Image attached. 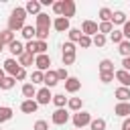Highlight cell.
Listing matches in <instances>:
<instances>
[{
	"label": "cell",
	"mask_w": 130,
	"mask_h": 130,
	"mask_svg": "<svg viewBox=\"0 0 130 130\" xmlns=\"http://www.w3.org/2000/svg\"><path fill=\"white\" fill-rule=\"evenodd\" d=\"M24 20H26V10H24V6H16L12 12H10V16H8V30H12V32H16V30H22L26 24H24Z\"/></svg>",
	"instance_id": "6da1fadb"
},
{
	"label": "cell",
	"mask_w": 130,
	"mask_h": 130,
	"mask_svg": "<svg viewBox=\"0 0 130 130\" xmlns=\"http://www.w3.org/2000/svg\"><path fill=\"white\" fill-rule=\"evenodd\" d=\"M71 120H73V126H75L77 130H81L83 126H89L93 118H91V114H89V112H85V110H81V112H75Z\"/></svg>",
	"instance_id": "7a4b0ae2"
},
{
	"label": "cell",
	"mask_w": 130,
	"mask_h": 130,
	"mask_svg": "<svg viewBox=\"0 0 130 130\" xmlns=\"http://www.w3.org/2000/svg\"><path fill=\"white\" fill-rule=\"evenodd\" d=\"M51 122H53L55 126H63V124H67V122H69V112H67L65 108H57V110L51 114Z\"/></svg>",
	"instance_id": "3957f363"
},
{
	"label": "cell",
	"mask_w": 130,
	"mask_h": 130,
	"mask_svg": "<svg viewBox=\"0 0 130 130\" xmlns=\"http://www.w3.org/2000/svg\"><path fill=\"white\" fill-rule=\"evenodd\" d=\"M81 32H83L85 37H95V35L100 32V24L93 22V20H83V22H81Z\"/></svg>",
	"instance_id": "277c9868"
},
{
	"label": "cell",
	"mask_w": 130,
	"mask_h": 130,
	"mask_svg": "<svg viewBox=\"0 0 130 130\" xmlns=\"http://www.w3.org/2000/svg\"><path fill=\"white\" fill-rule=\"evenodd\" d=\"M35 65H37V69L39 71H49L51 69V57H49V53H45V55H37L35 57Z\"/></svg>",
	"instance_id": "5b68a950"
},
{
	"label": "cell",
	"mask_w": 130,
	"mask_h": 130,
	"mask_svg": "<svg viewBox=\"0 0 130 130\" xmlns=\"http://www.w3.org/2000/svg\"><path fill=\"white\" fill-rule=\"evenodd\" d=\"M2 69H4L10 77H16V73H18L22 67L18 65V61H16L14 57H10V59H6V61H4V67H2Z\"/></svg>",
	"instance_id": "8992f818"
},
{
	"label": "cell",
	"mask_w": 130,
	"mask_h": 130,
	"mask_svg": "<svg viewBox=\"0 0 130 130\" xmlns=\"http://www.w3.org/2000/svg\"><path fill=\"white\" fill-rule=\"evenodd\" d=\"M37 104L39 106H47L49 102H53V93H51V89L49 87H41L39 91H37Z\"/></svg>",
	"instance_id": "52a82bcc"
},
{
	"label": "cell",
	"mask_w": 130,
	"mask_h": 130,
	"mask_svg": "<svg viewBox=\"0 0 130 130\" xmlns=\"http://www.w3.org/2000/svg\"><path fill=\"white\" fill-rule=\"evenodd\" d=\"M75 10H77V6H75V2L73 0H63V12H61V16L63 18H71V16H75Z\"/></svg>",
	"instance_id": "ba28073f"
},
{
	"label": "cell",
	"mask_w": 130,
	"mask_h": 130,
	"mask_svg": "<svg viewBox=\"0 0 130 130\" xmlns=\"http://www.w3.org/2000/svg\"><path fill=\"white\" fill-rule=\"evenodd\" d=\"M37 110H39L37 100H22V104H20V112L22 114H35Z\"/></svg>",
	"instance_id": "9c48e42d"
},
{
	"label": "cell",
	"mask_w": 130,
	"mask_h": 130,
	"mask_svg": "<svg viewBox=\"0 0 130 130\" xmlns=\"http://www.w3.org/2000/svg\"><path fill=\"white\" fill-rule=\"evenodd\" d=\"M114 114L120 118H128L130 116V102H118L114 108Z\"/></svg>",
	"instance_id": "30bf717a"
},
{
	"label": "cell",
	"mask_w": 130,
	"mask_h": 130,
	"mask_svg": "<svg viewBox=\"0 0 130 130\" xmlns=\"http://www.w3.org/2000/svg\"><path fill=\"white\" fill-rule=\"evenodd\" d=\"M35 20H37V28H51L53 26V20H51V16L47 12H41Z\"/></svg>",
	"instance_id": "8fae6325"
},
{
	"label": "cell",
	"mask_w": 130,
	"mask_h": 130,
	"mask_svg": "<svg viewBox=\"0 0 130 130\" xmlns=\"http://www.w3.org/2000/svg\"><path fill=\"white\" fill-rule=\"evenodd\" d=\"M45 87H55L57 83H59V77H57V71H53V69H49V71H45Z\"/></svg>",
	"instance_id": "7c38bea8"
},
{
	"label": "cell",
	"mask_w": 130,
	"mask_h": 130,
	"mask_svg": "<svg viewBox=\"0 0 130 130\" xmlns=\"http://www.w3.org/2000/svg\"><path fill=\"white\" fill-rule=\"evenodd\" d=\"M81 89V81L77 79V77H69L67 81H65V91L67 93H77Z\"/></svg>",
	"instance_id": "4fadbf2b"
},
{
	"label": "cell",
	"mask_w": 130,
	"mask_h": 130,
	"mask_svg": "<svg viewBox=\"0 0 130 130\" xmlns=\"http://www.w3.org/2000/svg\"><path fill=\"white\" fill-rule=\"evenodd\" d=\"M53 28H55V30H59V32H65V30L69 32V28H71V26H69V20H67V18L57 16V18L53 20Z\"/></svg>",
	"instance_id": "5bb4252c"
},
{
	"label": "cell",
	"mask_w": 130,
	"mask_h": 130,
	"mask_svg": "<svg viewBox=\"0 0 130 130\" xmlns=\"http://www.w3.org/2000/svg\"><path fill=\"white\" fill-rule=\"evenodd\" d=\"M114 75H116V81H120V85H122V87H130V71L118 69Z\"/></svg>",
	"instance_id": "9a60e30c"
},
{
	"label": "cell",
	"mask_w": 130,
	"mask_h": 130,
	"mask_svg": "<svg viewBox=\"0 0 130 130\" xmlns=\"http://www.w3.org/2000/svg\"><path fill=\"white\" fill-rule=\"evenodd\" d=\"M24 10H26V14L39 16V14H41V2H39V0H28V2L24 4Z\"/></svg>",
	"instance_id": "2e32d148"
},
{
	"label": "cell",
	"mask_w": 130,
	"mask_h": 130,
	"mask_svg": "<svg viewBox=\"0 0 130 130\" xmlns=\"http://www.w3.org/2000/svg\"><path fill=\"white\" fill-rule=\"evenodd\" d=\"M20 35H22V39L28 43V41H35L37 39V26H30V24H26L22 30H20Z\"/></svg>",
	"instance_id": "e0dca14e"
},
{
	"label": "cell",
	"mask_w": 130,
	"mask_h": 130,
	"mask_svg": "<svg viewBox=\"0 0 130 130\" xmlns=\"http://www.w3.org/2000/svg\"><path fill=\"white\" fill-rule=\"evenodd\" d=\"M8 51H10V53H12L14 57H20V55H22V53H24L26 49H24V45H22L20 41H16V39H14V41H12L10 45H8Z\"/></svg>",
	"instance_id": "ac0fdd59"
},
{
	"label": "cell",
	"mask_w": 130,
	"mask_h": 130,
	"mask_svg": "<svg viewBox=\"0 0 130 130\" xmlns=\"http://www.w3.org/2000/svg\"><path fill=\"white\" fill-rule=\"evenodd\" d=\"M37 87H35V83H24L22 85V95H24V100H35L37 98Z\"/></svg>",
	"instance_id": "d6986e66"
},
{
	"label": "cell",
	"mask_w": 130,
	"mask_h": 130,
	"mask_svg": "<svg viewBox=\"0 0 130 130\" xmlns=\"http://www.w3.org/2000/svg\"><path fill=\"white\" fill-rule=\"evenodd\" d=\"M114 95H116V100L118 102H130V87H118L116 91H114Z\"/></svg>",
	"instance_id": "ffe728a7"
},
{
	"label": "cell",
	"mask_w": 130,
	"mask_h": 130,
	"mask_svg": "<svg viewBox=\"0 0 130 130\" xmlns=\"http://www.w3.org/2000/svg\"><path fill=\"white\" fill-rule=\"evenodd\" d=\"M16 61H18V65H20V67H24V69H26L28 65H32V63H35V55H30V53H26V51H24Z\"/></svg>",
	"instance_id": "44dd1931"
},
{
	"label": "cell",
	"mask_w": 130,
	"mask_h": 130,
	"mask_svg": "<svg viewBox=\"0 0 130 130\" xmlns=\"http://www.w3.org/2000/svg\"><path fill=\"white\" fill-rule=\"evenodd\" d=\"M67 108H69L71 112H81V108H83V100H81V98H69Z\"/></svg>",
	"instance_id": "7402d4cb"
},
{
	"label": "cell",
	"mask_w": 130,
	"mask_h": 130,
	"mask_svg": "<svg viewBox=\"0 0 130 130\" xmlns=\"http://www.w3.org/2000/svg\"><path fill=\"white\" fill-rule=\"evenodd\" d=\"M14 41V32L12 30H8V28H4V30H0V45L4 47V45H10Z\"/></svg>",
	"instance_id": "603a6c76"
},
{
	"label": "cell",
	"mask_w": 130,
	"mask_h": 130,
	"mask_svg": "<svg viewBox=\"0 0 130 130\" xmlns=\"http://www.w3.org/2000/svg\"><path fill=\"white\" fill-rule=\"evenodd\" d=\"M12 108L10 106H0V124H4V122H8L10 118H12Z\"/></svg>",
	"instance_id": "cb8c5ba5"
},
{
	"label": "cell",
	"mask_w": 130,
	"mask_h": 130,
	"mask_svg": "<svg viewBox=\"0 0 130 130\" xmlns=\"http://www.w3.org/2000/svg\"><path fill=\"white\" fill-rule=\"evenodd\" d=\"M126 22H128V16H126L122 10H116L114 16H112V24H122V26H124Z\"/></svg>",
	"instance_id": "d4e9b609"
},
{
	"label": "cell",
	"mask_w": 130,
	"mask_h": 130,
	"mask_svg": "<svg viewBox=\"0 0 130 130\" xmlns=\"http://www.w3.org/2000/svg\"><path fill=\"white\" fill-rule=\"evenodd\" d=\"M75 59H77V55H75L73 51L61 53V61H63V67H67V65H73V63H75Z\"/></svg>",
	"instance_id": "484cf974"
},
{
	"label": "cell",
	"mask_w": 130,
	"mask_h": 130,
	"mask_svg": "<svg viewBox=\"0 0 130 130\" xmlns=\"http://www.w3.org/2000/svg\"><path fill=\"white\" fill-rule=\"evenodd\" d=\"M98 16H100V20L102 22H112V16H114V12L110 10V8H100V12H98Z\"/></svg>",
	"instance_id": "4316f807"
},
{
	"label": "cell",
	"mask_w": 130,
	"mask_h": 130,
	"mask_svg": "<svg viewBox=\"0 0 130 130\" xmlns=\"http://www.w3.org/2000/svg\"><path fill=\"white\" fill-rule=\"evenodd\" d=\"M100 73H114V63L110 59H102L100 61Z\"/></svg>",
	"instance_id": "83f0119b"
},
{
	"label": "cell",
	"mask_w": 130,
	"mask_h": 130,
	"mask_svg": "<svg viewBox=\"0 0 130 130\" xmlns=\"http://www.w3.org/2000/svg\"><path fill=\"white\" fill-rule=\"evenodd\" d=\"M16 85V79L14 77H10V75H6L2 81H0V89H4V91H8V89H12Z\"/></svg>",
	"instance_id": "f1b7e54d"
},
{
	"label": "cell",
	"mask_w": 130,
	"mask_h": 130,
	"mask_svg": "<svg viewBox=\"0 0 130 130\" xmlns=\"http://www.w3.org/2000/svg\"><path fill=\"white\" fill-rule=\"evenodd\" d=\"M67 102H69V98H65V93H55V95H53V104H55L57 108H65Z\"/></svg>",
	"instance_id": "f546056e"
},
{
	"label": "cell",
	"mask_w": 130,
	"mask_h": 130,
	"mask_svg": "<svg viewBox=\"0 0 130 130\" xmlns=\"http://www.w3.org/2000/svg\"><path fill=\"white\" fill-rule=\"evenodd\" d=\"M118 53L122 55V57H130V41H122L120 45H118Z\"/></svg>",
	"instance_id": "4dcf8cb0"
},
{
	"label": "cell",
	"mask_w": 130,
	"mask_h": 130,
	"mask_svg": "<svg viewBox=\"0 0 130 130\" xmlns=\"http://www.w3.org/2000/svg\"><path fill=\"white\" fill-rule=\"evenodd\" d=\"M69 41L71 43H79V39L83 37V32H81V28H69Z\"/></svg>",
	"instance_id": "1f68e13d"
},
{
	"label": "cell",
	"mask_w": 130,
	"mask_h": 130,
	"mask_svg": "<svg viewBox=\"0 0 130 130\" xmlns=\"http://www.w3.org/2000/svg\"><path fill=\"white\" fill-rule=\"evenodd\" d=\"M110 41H112L114 45H120V43L124 41V35H122V30H118V28H114V30L110 32Z\"/></svg>",
	"instance_id": "d6a6232c"
},
{
	"label": "cell",
	"mask_w": 130,
	"mask_h": 130,
	"mask_svg": "<svg viewBox=\"0 0 130 130\" xmlns=\"http://www.w3.org/2000/svg\"><path fill=\"white\" fill-rule=\"evenodd\" d=\"M91 130H106V120L104 118H93L91 124H89Z\"/></svg>",
	"instance_id": "836d02e7"
},
{
	"label": "cell",
	"mask_w": 130,
	"mask_h": 130,
	"mask_svg": "<svg viewBox=\"0 0 130 130\" xmlns=\"http://www.w3.org/2000/svg\"><path fill=\"white\" fill-rule=\"evenodd\" d=\"M30 81H32L35 85H37V83H43V81H45V73H43V71H39V69H37V71H32Z\"/></svg>",
	"instance_id": "e575fe53"
},
{
	"label": "cell",
	"mask_w": 130,
	"mask_h": 130,
	"mask_svg": "<svg viewBox=\"0 0 130 130\" xmlns=\"http://www.w3.org/2000/svg\"><path fill=\"white\" fill-rule=\"evenodd\" d=\"M112 30H114L112 22H100V35H110Z\"/></svg>",
	"instance_id": "d590c367"
},
{
	"label": "cell",
	"mask_w": 130,
	"mask_h": 130,
	"mask_svg": "<svg viewBox=\"0 0 130 130\" xmlns=\"http://www.w3.org/2000/svg\"><path fill=\"white\" fill-rule=\"evenodd\" d=\"M49 39V28H37V39L35 41H47Z\"/></svg>",
	"instance_id": "8d00e7d4"
},
{
	"label": "cell",
	"mask_w": 130,
	"mask_h": 130,
	"mask_svg": "<svg viewBox=\"0 0 130 130\" xmlns=\"http://www.w3.org/2000/svg\"><path fill=\"white\" fill-rule=\"evenodd\" d=\"M91 43H93L95 47H104V45H106V35H100V32H98V35L91 39Z\"/></svg>",
	"instance_id": "74e56055"
},
{
	"label": "cell",
	"mask_w": 130,
	"mask_h": 130,
	"mask_svg": "<svg viewBox=\"0 0 130 130\" xmlns=\"http://www.w3.org/2000/svg\"><path fill=\"white\" fill-rule=\"evenodd\" d=\"M91 45H93V43H91V37H85V35H83V37L79 39V47H81V49H89Z\"/></svg>",
	"instance_id": "f35d334b"
},
{
	"label": "cell",
	"mask_w": 130,
	"mask_h": 130,
	"mask_svg": "<svg viewBox=\"0 0 130 130\" xmlns=\"http://www.w3.org/2000/svg\"><path fill=\"white\" fill-rule=\"evenodd\" d=\"M57 77H59V81H67V79H69L67 69H65V67H59V69H57Z\"/></svg>",
	"instance_id": "ab89813d"
},
{
	"label": "cell",
	"mask_w": 130,
	"mask_h": 130,
	"mask_svg": "<svg viewBox=\"0 0 130 130\" xmlns=\"http://www.w3.org/2000/svg\"><path fill=\"white\" fill-rule=\"evenodd\" d=\"M114 73H116V71H114ZM114 73H100V81H102V83H110L112 79H116Z\"/></svg>",
	"instance_id": "60d3db41"
},
{
	"label": "cell",
	"mask_w": 130,
	"mask_h": 130,
	"mask_svg": "<svg viewBox=\"0 0 130 130\" xmlns=\"http://www.w3.org/2000/svg\"><path fill=\"white\" fill-rule=\"evenodd\" d=\"M32 130H49L47 120H37V122H35V126H32Z\"/></svg>",
	"instance_id": "b9f144b4"
},
{
	"label": "cell",
	"mask_w": 130,
	"mask_h": 130,
	"mask_svg": "<svg viewBox=\"0 0 130 130\" xmlns=\"http://www.w3.org/2000/svg\"><path fill=\"white\" fill-rule=\"evenodd\" d=\"M53 12H55L57 16H61V12H63V0H59V2L53 4Z\"/></svg>",
	"instance_id": "7bdbcfd3"
},
{
	"label": "cell",
	"mask_w": 130,
	"mask_h": 130,
	"mask_svg": "<svg viewBox=\"0 0 130 130\" xmlns=\"http://www.w3.org/2000/svg\"><path fill=\"white\" fill-rule=\"evenodd\" d=\"M61 49H63V53H67V51H73V53H75V51H77V49H75V43H71V41L63 43V47H61Z\"/></svg>",
	"instance_id": "ee69618b"
},
{
	"label": "cell",
	"mask_w": 130,
	"mask_h": 130,
	"mask_svg": "<svg viewBox=\"0 0 130 130\" xmlns=\"http://www.w3.org/2000/svg\"><path fill=\"white\" fill-rule=\"evenodd\" d=\"M122 35H124V39H126V41H130V20L122 26Z\"/></svg>",
	"instance_id": "f6af8a7d"
},
{
	"label": "cell",
	"mask_w": 130,
	"mask_h": 130,
	"mask_svg": "<svg viewBox=\"0 0 130 130\" xmlns=\"http://www.w3.org/2000/svg\"><path fill=\"white\" fill-rule=\"evenodd\" d=\"M14 79H16V81H24V79H26V69L22 67V69L16 73V77H14Z\"/></svg>",
	"instance_id": "bcb514c9"
},
{
	"label": "cell",
	"mask_w": 130,
	"mask_h": 130,
	"mask_svg": "<svg viewBox=\"0 0 130 130\" xmlns=\"http://www.w3.org/2000/svg\"><path fill=\"white\" fill-rule=\"evenodd\" d=\"M122 69L124 71H130V57H124L122 59Z\"/></svg>",
	"instance_id": "7dc6e473"
},
{
	"label": "cell",
	"mask_w": 130,
	"mask_h": 130,
	"mask_svg": "<svg viewBox=\"0 0 130 130\" xmlns=\"http://www.w3.org/2000/svg\"><path fill=\"white\" fill-rule=\"evenodd\" d=\"M122 130H130V118H124V122H122Z\"/></svg>",
	"instance_id": "c3c4849f"
},
{
	"label": "cell",
	"mask_w": 130,
	"mask_h": 130,
	"mask_svg": "<svg viewBox=\"0 0 130 130\" xmlns=\"http://www.w3.org/2000/svg\"><path fill=\"white\" fill-rule=\"evenodd\" d=\"M4 77H6V71H4V69H0V81H2Z\"/></svg>",
	"instance_id": "681fc988"
},
{
	"label": "cell",
	"mask_w": 130,
	"mask_h": 130,
	"mask_svg": "<svg viewBox=\"0 0 130 130\" xmlns=\"http://www.w3.org/2000/svg\"><path fill=\"white\" fill-rule=\"evenodd\" d=\"M0 51H2V45H0Z\"/></svg>",
	"instance_id": "f907efd6"
},
{
	"label": "cell",
	"mask_w": 130,
	"mask_h": 130,
	"mask_svg": "<svg viewBox=\"0 0 130 130\" xmlns=\"http://www.w3.org/2000/svg\"><path fill=\"white\" fill-rule=\"evenodd\" d=\"M75 130H77V128H75Z\"/></svg>",
	"instance_id": "816d5d0a"
}]
</instances>
